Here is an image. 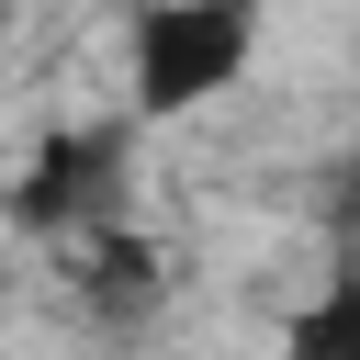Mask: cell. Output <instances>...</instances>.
<instances>
[{
  "label": "cell",
  "mask_w": 360,
  "mask_h": 360,
  "mask_svg": "<svg viewBox=\"0 0 360 360\" xmlns=\"http://www.w3.org/2000/svg\"><path fill=\"white\" fill-rule=\"evenodd\" d=\"M135 112H68L22 146V169L0 180V225L34 236V248H90L112 225H135Z\"/></svg>",
  "instance_id": "1"
},
{
  "label": "cell",
  "mask_w": 360,
  "mask_h": 360,
  "mask_svg": "<svg viewBox=\"0 0 360 360\" xmlns=\"http://www.w3.org/2000/svg\"><path fill=\"white\" fill-rule=\"evenodd\" d=\"M259 56V11L248 0H146L124 11V112L135 124H180L202 101H225Z\"/></svg>",
  "instance_id": "2"
},
{
  "label": "cell",
  "mask_w": 360,
  "mask_h": 360,
  "mask_svg": "<svg viewBox=\"0 0 360 360\" xmlns=\"http://www.w3.org/2000/svg\"><path fill=\"white\" fill-rule=\"evenodd\" d=\"M169 292H180V270H169V248H158L146 225H112V236L68 248V304H79V326H101V338L158 326Z\"/></svg>",
  "instance_id": "3"
},
{
  "label": "cell",
  "mask_w": 360,
  "mask_h": 360,
  "mask_svg": "<svg viewBox=\"0 0 360 360\" xmlns=\"http://www.w3.org/2000/svg\"><path fill=\"white\" fill-rule=\"evenodd\" d=\"M281 360H360V270H315V292L281 315Z\"/></svg>",
  "instance_id": "4"
},
{
  "label": "cell",
  "mask_w": 360,
  "mask_h": 360,
  "mask_svg": "<svg viewBox=\"0 0 360 360\" xmlns=\"http://www.w3.org/2000/svg\"><path fill=\"white\" fill-rule=\"evenodd\" d=\"M315 236H326V270H360V135L315 169Z\"/></svg>",
  "instance_id": "5"
}]
</instances>
